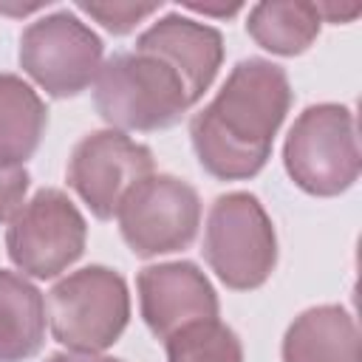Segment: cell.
<instances>
[{
    "mask_svg": "<svg viewBox=\"0 0 362 362\" xmlns=\"http://www.w3.org/2000/svg\"><path fill=\"white\" fill-rule=\"evenodd\" d=\"M288 74L263 57L240 59L218 96L192 116L189 141L198 164L218 181L255 178L291 107Z\"/></svg>",
    "mask_w": 362,
    "mask_h": 362,
    "instance_id": "cell-1",
    "label": "cell"
},
{
    "mask_svg": "<svg viewBox=\"0 0 362 362\" xmlns=\"http://www.w3.org/2000/svg\"><path fill=\"white\" fill-rule=\"evenodd\" d=\"M192 105L178 71L161 57L139 48L105 59L93 82V107L110 130L119 133L173 127Z\"/></svg>",
    "mask_w": 362,
    "mask_h": 362,
    "instance_id": "cell-2",
    "label": "cell"
},
{
    "mask_svg": "<svg viewBox=\"0 0 362 362\" xmlns=\"http://www.w3.org/2000/svg\"><path fill=\"white\" fill-rule=\"evenodd\" d=\"M283 164L308 195L334 198L351 189L362 170L354 110L337 102L308 105L286 136Z\"/></svg>",
    "mask_w": 362,
    "mask_h": 362,
    "instance_id": "cell-3",
    "label": "cell"
},
{
    "mask_svg": "<svg viewBox=\"0 0 362 362\" xmlns=\"http://www.w3.org/2000/svg\"><path fill=\"white\" fill-rule=\"evenodd\" d=\"M45 314L59 345L76 354H99L124 334L130 322V291L119 272L85 266L51 286Z\"/></svg>",
    "mask_w": 362,
    "mask_h": 362,
    "instance_id": "cell-4",
    "label": "cell"
},
{
    "mask_svg": "<svg viewBox=\"0 0 362 362\" xmlns=\"http://www.w3.org/2000/svg\"><path fill=\"white\" fill-rule=\"evenodd\" d=\"M201 252L226 288H260L277 266V235L257 195H218L206 215Z\"/></svg>",
    "mask_w": 362,
    "mask_h": 362,
    "instance_id": "cell-5",
    "label": "cell"
},
{
    "mask_svg": "<svg viewBox=\"0 0 362 362\" xmlns=\"http://www.w3.org/2000/svg\"><path fill=\"white\" fill-rule=\"evenodd\" d=\"M105 45L71 8L34 20L20 37V68L54 99H71L96 82Z\"/></svg>",
    "mask_w": 362,
    "mask_h": 362,
    "instance_id": "cell-6",
    "label": "cell"
},
{
    "mask_svg": "<svg viewBox=\"0 0 362 362\" xmlns=\"http://www.w3.org/2000/svg\"><path fill=\"white\" fill-rule=\"evenodd\" d=\"M88 240V223L62 189L34 192L8 221L6 252L11 263L37 280H51L74 266Z\"/></svg>",
    "mask_w": 362,
    "mask_h": 362,
    "instance_id": "cell-7",
    "label": "cell"
},
{
    "mask_svg": "<svg viewBox=\"0 0 362 362\" xmlns=\"http://www.w3.org/2000/svg\"><path fill=\"white\" fill-rule=\"evenodd\" d=\"M119 232L136 257H158L187 249L201 226V198L192 184L153 173L122 201Z\"/></svg>",
    "mask_w": 362,
    "mask_h": 362,
    "instance_id": "cell-8",
    "label": "cell"
},
{
    "mask_svg": "<svg viewBox=\"0 0 362 362\" xmlns=\"http://www.w3.org/2000/svg\"><path fill=\"white\" fill-rule=\"evenodd\" d=\"M153 150L119 130H93L76 141L68 158V187L88 204L93 218H116L127 192L153 175Z\"/></svg>",
    "mask_w": 362,
    "mask_h": 362,
    "instance_id": "cell-9",
    "label": "cell"
},
{
    "mask_svg": "<svg viewBox=\"0 0 362 362\" xmlns=\"http://www.w3.org/2000/svg\"><path fill=\"white\" fill-rule=\"evenodd\" d=\"M141 320L153 337L167 339L184 325L215 320L218 294L209 277L189 260L144 266L136 277Z\"/></svg>",
    "mask_w": 362,
    "mask_h": 362,
    "instance_id": "cell-10",
    "label": "cell"
},
{
    "mask_svg": "<svg viewBox=\"0 0 362 362\" xmlns=\"http://www.w3.org/2000/svg\"><path fill=\"white\" fill-rule=\"evenodd\" d=\"M139 51H150L161 57L167 65L178 71L192 102H198L218 76L223 62V37L218 28L204 25L184 14H167L156 20L136 40Z\"/></svg>",
    "mask_w": 362,
    "mask_h": 362,
    "instance_id": "cell-11",
    "label": "cell"
},
{
    "mask_svg": "<svg viewBox=\"0 0 362 362\" xmlns=\"http://www.w3.org/2000/svg\"><path fill=\"white\" fill-rule=\"evenodd\" d=\"M283 362H359V328L342 305H314L283 337Z\"/></svg>",
    "mask_w": 362,
    "mask_h": 362,
    "instance_id": "cell-12",
    "label": "cell"
},
{
    "mask_svg": "<svg viewBox=\"0 0 362 362\" xmlns=\"http://www.w3.org/2000/svg\"><path fill=\"white\" fill-rule=\"evenodd\" d=\"M45 300L25 274L0 269V362H25L45 345Z\"/></svg>",
    "mask_w": 362,
    "mask_h": 362,
    "instance_id": "cell-13",
    "label": "cell"
},
{
    "mask_svg": "<svg viewBox=\"0 0 362 362\" xmlns=\"http://www.w3.org/2000/svg\"><path fill=\"white\" fill-rule=\"evenodd\" d=\"M48 107L17 74H0V164L23 167L40 147Z\"/></svg>",
    "mask_w": 362,
    "mask_h": 362,
    "instance_id": "cell-14",
    "label": "cell"
},
{
    "mask_svg": "<svg viewBox=\"0 0 362 362\" xmlns=\"http://www.w3.org/2000/svg\"><path fill=\"white\" fill-rule=\"evenodd\" d=\"M322 17L317 11V3H300V0H272L257 3L249 8L246 31L249 37L277 57H297L311 48V42L320 37Z\"/></svg>",
    "mask_w": 362,
    "mask_h": 362,
    "instance_id": "cell-15",
    "label": "cell"
},
{
    "mask_svg": "<svg viewBox=\"0 0 362 362\" xmlns=\"http://www.w3.org/2000/svg\"><path fill=\"white\" fill-rule=\"evenodd\" d=\"M167 362H243V345L238 334L215 320L184 325L164 339Z\"/></svg>",
    "mask_w": 362,
    "mask_h": 362,
    "instance_id": "cell-16",
    "label": "cell"
},
{
    "mask_svg": "<svg viewBox=\"0 0 362 362\" xmlns=\"http://www.w3.org/2000/svg\"><path fill=\"white\" fill-rule=\"evenodd\" d=\"M79 11H85L88 17H93L102 28H107L110 34L122 37L130 34L139 23H144L150 14H156L161 8V3H127V0H113V3H76Z\"/></svg>",
    "mask_w": 362,
    "mask_h": 362,
    "instance_id": "cell-17",
    "label": "cell"
},
{
    "mask_svg": "<svg viewBox=\"0 0 362 362\" xmlns=\"http://www.w3.org/2000/svg\"><path fill=\"white\" fill-rule=\"evenodd\" d=\"M28 170L25 167H3L0 164V223L11 221L14 212L25 204L28 192Z\"/></svg>",
    "mask_w": 362,
    "mask_h": 362,
    "instance_id": "cell-18",
    "label": "cell"
},
{
    "mask_svg": "<svg viewBox=\"0 0 362 362\" xmlns=\"http://www.w3.org/2000/svg\"><path fill=\"white\" fill-rule=\"evenodd\" d=\"M317 11H320V17H322V23H351V20H356L359 17V11H362V6H337V3H317Z\"/></svg>",
    "mask_w": 362,
    "mask_h": 362,
    "instance_id": "cell-19",
    "label": "cell"
},
{
    "mask_svg": "<svg viewBox=\"0 0 362 362\" xmlns=\"http://www.w3.org/2000/svg\"><path fill=\"white\" fill-rule=\"evenodd\" d=\"M45 362H122L113 356H102V354H76V351H59L45 356Z\"/></svg>",
    "mask_w": 362,
    "mask_h": 362,
    "instance_id": "cell-20",
    "label": "cell"
},
{
    "mask_svg": "<svg viewBox=\"0 0 362 362\" xmlns=\"http://www.w3.org/2000/svg\"><path fill=\"white\" fill-rule=\"evenodd\" d=\"M187 8H192V11H201V14H215V17H232L235 11H240V6L235 3V6H201V3H184Z\"/></svg>",
    "mask_w": 362,
    "mask_h": 362,
    "instance_id": "cell-21",
    "label": "cell"
},
{
    "mask_svg": "<svg viewBox=\"0 0 362 362\" xmlns=\"http://www.w3.org/2000/svg\"><path fill=\"white\" fill-rule=\"evenodd\" d=\"M48 6V0L45 3H31V6H3L0 3V11L3 14H28V11H37V8H45Z\"/></svg>",
    "mask_w": 362,
    "mask_h": 362,
    "instance_id": "cell-22",
    "label": "cell"
}]
</instances>
